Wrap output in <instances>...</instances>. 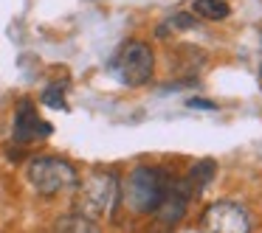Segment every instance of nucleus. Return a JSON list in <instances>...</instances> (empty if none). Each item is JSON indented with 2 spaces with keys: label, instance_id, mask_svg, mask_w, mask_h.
<instances>
[{
  "label": "nucleus",
  "instance_id": "obj_12",
  "mask_svg": "<svg viewBox=\"0 0 262 233\" xmlns=\"http://www.w3.org/2000/svg\"><path fill=\"white\" fill-rule=\"evenodd\" d=\"M169 25L172 29H192L194 14H175V17H169Z\"/></svg>",
  "mask_w": 262,
  "mask_h": 233
},
{
  "label": "nucleus",
  "instance_id": "obj_2",
  "mask_svg": "<svg viewBox=\"0 0 262 233\" xmlns=\"http://www.w3.org/2000/svg\"><path fill=\"white\" fill-rule=\"evenodd\" d=\"M155 70V54L147 42L130 40L116 51V57L110 59V73L127 87H141L149 82Z\"/></svg>",
  "mask_w": 262,
  "mask_h": 233
},
{
  "label": "nucleus",
  "instance_id": "obj_13",
  "mask_svg": "<svg viewBox=\"0 0 262 233\" xmlns=\"http://www.w3.org/2000/svg\"><path fill=\"white\" fill-rule=\"evenodd\" d=\"M189 107H203V110H217L214 101H206V98H192L189 101Z\"/></svg>",
  "mask_w": 262,
  "mask_h": 233
},
{
  "label": "nucleus",
  "instance_id": "obj_1",
  "mask_svg": "<svg viewBox=\"0 0 262 233\" xmlns=\"http://www.w3.org/2000/svg\"><path fill=\"white\" fill-rule=\"evenodd\" d=\"M166 183L169 177L155 166H138L127 174V180L121 183V197H124L127 208L136 214H155L164 199Z\"/></svg>",
  "mask_w": 262,
  "mask_h": 233
},
{
  "label": "nucleus",
  "instance_id": "obj_9",
  "mask_svg": "<svg viewBox=\"0 0 262 233\" xmlns=\"http://www.w3.org/2000/svg\"><path fill=\"white\" fill-rule=\"evenodd\" d=\"M214 177H217V163L214 160H198V163L189 169V188L203 191Z\"/></svg>",
  "mask_w": 262,
  "mask_h": 233
},
{
  "label": "nucleus",
  "instance_id": "obj_3",
  "mask_svg": "<svg viewBox=\"0 0 262 233\" xmlns=\"http://www.w3.org/2000/svg\"><path fill=\"white\" fill-rule=\"evenodd\" d=\"M76 194V214L88 216V219L96 222L99 216H110L113 214V205L119 199V180L113 174H91L85 177Z\"/></svg>",
  "mask_w": 262,
  "mask_h": 233
},
{
  "label": "nucleus",
  "instance_id": "obj_10",
  "mask_svg": "<svg viewBox=\"0 0 262 233\" xmlns=\"http://www.w3.org/2000/svg\"><path fill=\"white\" fill-rule=\"evenodd\" d=\"M228 3L226 0H194V6H192V14H198V17L203 20H223L228 17Z\"/></svg>",
  "mask_w": 262,
  "mask_h": 233
},
{
  "label": "nucleus",
  "instance_id": "obj_7",
  "mask_svg": "<svg viewBox=\"0 0 262 233\" xmlns=\"http://www.w3.org/2000/svg\"><path fill=\"white\" fill-rule=\"evenodd\" d=\"M51 132H54V126L37 115L34 104H31V101H20L17 115H14V141H20V143L46 141Z\"/></svg>",
  "mask_w": 262,
  "mask_h": 233
},
{
  "label": "nucleus",
  "instance_id": "obj_4",
  "mask_svg": "<svg viewBox=\"0 0 262 233\" xmlns=\"http://www.w3.org/2000/svg\"><path fill=\"white\" fill-rule=\"evenodd\" d=\"M31 188L42 197H54V194H62L68 188H74L79 183L76 169L62 158H34L26 169Z\"/></svg>",
  "mask_w": 262,
  "mask_h": 233
},
{
  "label": "nucleus",
  "instance_id": "obj_5",
  "mask_svg": "<svg viewBox=\"0 0 262 233\" xmlns=\"http://www.w3.org/2000/svg\"><path fill=\"white\" fill-rule=\"evenodd\" d=\"M200 233H251V214L231 199L211 202L200 216Z\"/></svg>",
  "mask_w": 262,
  "mask_h": 233
},
{
  "label": "nucleus",
  "instance_id": "obj_11",
  "mask_svg": "<svg viewBox=\"0 0 262 233\" xmlns=\"http://www.w3.org/2000/svg\"><path fill=\"white\" fill-rule=\"evenodd\" d=\"M65 90H68L65 85H48L46 93H42V104H48V107H54V110H68Z\"/></svg>",
  "mask_w": 262,
  "mask_h": 233
},
{
  "label": "nucleus",
  "instance_id": "obj_6",
  "mask_svg": "<svg viewBox=\"0 0 262 233\" xmlns=\"http://www.w3.org/2000/svg\"><path fill=\"white\" fill-rule=\"evenodd\" d=\"M189 197H192V188H189V183L172 180V177H169V183H166V191H164V199H161L158 211H155V216H158L161 225H166V227L178 225V222L183 219V214H186Z\"/></svg>",
  "mask_w": 262,
  "mask_h": 233
},
{
  "label": "nucleus",
  "instance_id": "obj_8",
  "mask_svg": "<svg viewBox=\"0 0 262 233\" xmlns=\"http://www.w3.org/2000/svg\"><path fill=\"white\" fill-rule=\"evenodd\" d=\"M54 230L57 233H102V227L82 214H68V216H59Z\"/></svg>",
  "mask_w": 262,
  "mask_h": 233
}]
</instances>
